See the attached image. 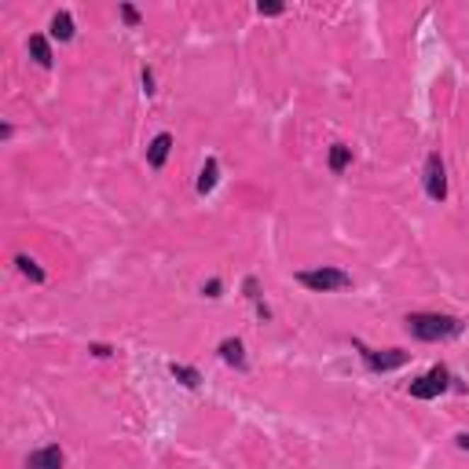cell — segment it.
Segmentation results:
<instances>
[{
  "label": "cell",
  "instance_id": "2e32d148",
  "mask_svg": "<svg viewBox=\"0 0 469 469\" xmlns=\"http://www.w3.org/2000/svg\"><path fill=\"white\" fill-rule=\"evenodd\" d=\"M220 290H224V286H220V279H209V283L202 286V293H205V297H220Z\"/></svg>",
  "mask_w": 469,
  "mask_h": 469
},
{
  "label": "cell",
  "instance_id": "6da1fadb",
  "mask_svg": "<svg viewBox=\"0 0 469 469\" xmlns=\"http://www.w3.org/2000/svg\"><path fill=\"white\" fill-rule=\"evenodd\" d=\"M407 330L418 341H443V337L458 334V319L440 315V312H414V315H407Z\"/></svg>",
  "mask_w": 469,
  "mask_h": 469
},
{
  "label": "cell",
  "instance_id": "277c9868",
  "mask_svg": "<svg viewBox=\"0 0 469 469\" xmlns=\"http://www.w3.org/2000/svg\"><path fill=\"white\" fill-rule=\"evenodd\" d=\"M447 385H451V374H447L443 367H433L429 374H422L411 381V396L414 400H433L440 392H447Z\"/></svg>",
  "mask_w": 469,
  "mask_h": 469
},
{
  "label": "cell",
  "instance_id": "5b68a950",
  "mask_svg": "<svg viewBox=\"0 0 469 469\" xmlns=\"http://www.w3.org/2000/svg\"><path fill=\"white\" fill-rule=\"evenodd\" d=\"M359 356H363V363L371 367V371H396V367H403L407 363V352H400V349H389V352H374V349H359Z\"/></svg>",
  "mask_w": 469,
  "mask_h": 469
},
{
  "label": "cell",
  "instance_id": "30bf717a",
  "mask_svg": "<svg viewBox=\"0 0 469 469\" xmlns=\"http://www.w3.org/2000/svg\"><path fill=\"white\" fill-rule=\"evenodd\" d=\"M217 180H220V162L209 158V162L202 165V173H198V191H202V195H209V191L217 187Z\"/></svg>",
  "mask_w": 469,
  "mask_h": 469
},
{
  "label": "cell",
  "instance_id": "7a4b0ae2",
  "mask_svg": "<svg viewBox=\"0 0 469 469\" xmlns=\"http://www.w3.org/2000/svg\"><path fill=\"white\" fill-rule=\"evenodd\" d=\"M297 283L312 293H334V290L352 286V275L341 268H315V271H297Z\"/></svg>",
  "mask_w": 469,
  "mask_h": 469
},
{
  "label": "cell",
  "instance_id": "4fadbf2b",
  "mask_svg": "<svg viewBox=\"0 0 469 469\" xmlns=\"http://www.w3.org/2000/svg\"><path fill=\"white\" fill-rule=\"evenodd\" d=\"M52 37L55 40H70L74 37V18H70V11H55V18H52Z\"/></svg>",
  "mask_w": 469,
  "mask_h": 469
},
{
  "label": "cell",
  "instance_id": "e0dca14e",
  "mask_svg": "<svg viewBox=\"0 0 469 469\" xmlns=\"http://www.w3.org/2000/svg\"><path fill=\"white\" fill-rule=\"evenodd\" d=\"M257 11H261V15H283V4H261Z\"/></svg>",
  "mask_w": 469,
  "mask_h": 469
},
{
  "label": "cell",
  "instance_id": "3957f363",
  "mask_svg": "<svg viewBox=\"0 0 469 469\" xmlns=\"http://www.w3.org/2000/svg\"><path fill=\"white\" fill-rule=\"evenodd\" d=\"M425 195H429L433 202L447 198V169H443L440 151H433L429 158H425Z\"/></svg>",
  "mask_w": 469,
  "mask_h": 469
},
{
  "label": "cell",
  "instance_id": "9c48e42d",
  "mask_svg": "<svg viewBox=\"0 0 469 469\" xmlns=\"http://www.w3.org/2000/svg\"><path fill=\"white\" fill-rule=\"evenodd\" d=\"M30 55L37 59V67H52V45L45 33H33L30 37Z\"/></svg>",
  "mask_w": 469,
  "mask_h": 469
},
{
  "label": "cell",
  "instance_id": "d6986e66",
  "mask_svg": "<svg viewBox=\"0 0 469 469\" xmlns=\"http://www.w3.org/2000/svg\"><path fill=\"white\" fill-rule=\"evenodd\" d=\"M458 447H462V451H469V433H462V436H458Z\"/></svg>",
  "mask_w": 469,
  "mask_h": 469
},
{
  "label": "cell",
  "instance_id": "9a60e30c",
  "mask_svg": "<svg viewBox=\"0 0 469 469\" xmlns=\"http://www.w3.org/2000/svg\"><path fill=\"white\" fill-rule=\"evenodd\" d=\"M121 15H125V23H129V26H140V11L132 4H121Z\"/></svg>",
  "mask_w": 469,
  "mask_h": 469
},
{
  "label": "cell",
  "instance_id": "8992f818",
  "mask_svg": "<svg viewBox=\"0 0 469 469\" xmlns=\"http://www.w3.org/2000/svg\"><path fill=\"white\" fill-rule=\"evenodd\" d=\"M62 447L59 443H48V447H40V451H33L26 458V469H62Z\"/></svg>",
  "mask_w": 469,
  "mask_h": 469
},
{
  "label": "cell",
  "instance_id": "ac0fdd59",
  "mask_svg": "<svg viewBox=\"0 0 469 469\" xmlns=\"http://www.w3.org/2000/svg\"><path fill=\"white\" fill-rule=\"evenodd\" d=\"M143 89H147V96L154 92V74H151V70H143Z\"/></svg>",
  "mask_w": 469,
  "mask_h": 469
},
{
  "label": "cell",
  "instance_id": "7c38bea8",
  "mask_svg": "<svg viewBox=\"0 0 469 469\" xmlns=\"http://www.w3.org/2000/svg\"><path fill=\"white\" fill-rule=\"evenodd\" d=\"M169 374H173V378L180 381V385H183V389H198V385H202V374H198L195 367H183V363H173V367H169Z\"/></svg>",
  "mask_w": 469,
  "mask_h": 469
},
{
  "label": "cell",
  "instance_id": "52a82bcc",
  "mask_svg": "<svg viewBox=\"0 0 469 469\" xmlns=\"http://www.w3.org/2000/svg\"><path fill=\"white\" fill-rule=\"evenodd\" d=\"M169 151H173V132H158V136L151 140V147H147V165H151V169H162L165 158H169Z\"/></svg>",
  "mask_w": 469,
  "mask_h": 469
},
{
  "label": "cell",
  "instance_id": "5bb4252c",
  "mask_svg": "<svg viewBox=\"0 0 469 469\" xmlns=\"http://www.w3.org/2000/svg\"><path fill=\"white\" fill-rule=\"evenodd\" d=\"M15 264H18V271H23L30 283H45V268H40L33 257H26V253H18V257H15Z\"/></svg>",
  "mask_w": 469,
  "mask_h": 469
},
{
  "label": "cell",
  "instance_id": "ba28073f",
  "mask_svg": "<svg viewBox=\"0 0 469 469\" xmlns=\"http://www.w3.org/2000/svg\"><path fill=\"white\" fill-rule=\"evenodd\" d=\"M220 356H224V363H231L234 371H246V352H242V341L239 337L220 341Z\"/></svg>",
  "mask_w": 469,
  "mask_h": 469
},
{
  "label": "cell",
  "instance_id": "8fae6325",
  "mask_svg": "<svg viewBox=\"0 0 469 469\" xmlns=\"http://www.w3.org/2000/svg\"><path fill=\"white\" fill-rule=\"evenodd\" d=\"M352 165V147L349 143H334L330 147V173H345Z\"/></svg>",
  "mask_w": 469,
  "mask_h": 469
}]
</instances>
